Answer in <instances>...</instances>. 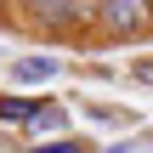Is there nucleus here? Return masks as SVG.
I'll return each mask as SVG.
<instances>
[{
    "mask_svg": "<svg viewBox=\"0 0 153 153\" xmlns=\"http://www.w3.org/2000/svg\"><path fill=\"white\" fill-rule=\"evenodd\" d=\"M131 79H136V85H148V91H153V57H142V62H131Z\"/></svg>",
    "mask_w": 153,
    "mask_h": 153,
    "instance_id": "6",
    "label": "nucleus"
},
{
    "mask_svg": "<svg viewBox=\"0 0 153 153\" xmlns=\"http://www.w3.org/2000/svg\"><path fill=\"white\" fill-rule=\"evenodd\" d=\"M51 108H57V97H45V91H40V97L11 91V85L0 91V125H11V131H23V136H28V131H34V125H40Z\"/></svg>",
    "mask_w": 153,
    "mask_h": 153,
    "instance_id": "3",
    "label": "nucleus"
},
{
    "mask_svg": "<svg viewBox=\"0 0 153 153\" xmlns=\"http://www.w3.org/2000/svg\"><path fill=\"white\" fill-rule=\"evenodd\" d=\"M153 148V136H131V142H114L108 153H148Z\"/></svg>",
    "mask_w": 153,
    "mask_h": 153,
    "instance_id": "7",
    "label": "nucleus"
},
{
    "mask_svg": "<svg viewBox=\"0 0 153 153\" xmlns=\"http://www.w3.org/2000/svg\"><path fill=\"white\" fill-rule=\"evenodd\" d=\"M57 74H62V57H51V51H28V57H17L6 68L11 91H28V97H40V85H51Z\"/></svg>",
    "mask_w": 153,
    "mask_h": 153,
    "instance_id": "4",
    "label": "nucleus"
},
{
    "mask_svg": "<svg viewBox=\"0 0 153 153\" xmlns=\"http://www.w3.org/2000/svg\"><path fill=\"white\" fill-rule=\"evenodd\" d=\"M6 17H17L11 28L51 40V45H91L97 40V0H17V6H6Z\"/></svg>",
    "mask_w": 153,
    "mask_h": 153,
    "instance_id": "1",
    "label": "nucleus"
},
{
    "mask_svg": "<svg viewBox=\"0 0 153 153\" xmlns=\"http://www.w3.org/2000/svg\"><path fill=\"white\" fill-rule=\"evenodd\" d=\"M23 153H97V142L91 136H57V142H23Z\"/></svg>",
    "mask_w": 153,
    "mask_h": 153,
    "instance_id": "5",
    "label": "nucleus"
},
{
    "mask_svg": "<svg viewBox=\"0 0 153 153\" xmlns=\"http://www.w3.org/2000/svg\"><path fill=\"white\" fill-rule=\"evenodd\" d=\"M136 40H153V0H97L91 45H136Z\"/></svg>",
    "mask_w": 153,
    "mask_h": 153,
    "instance_id": "2",
    "label": "nucleus"
}]
</instances>
